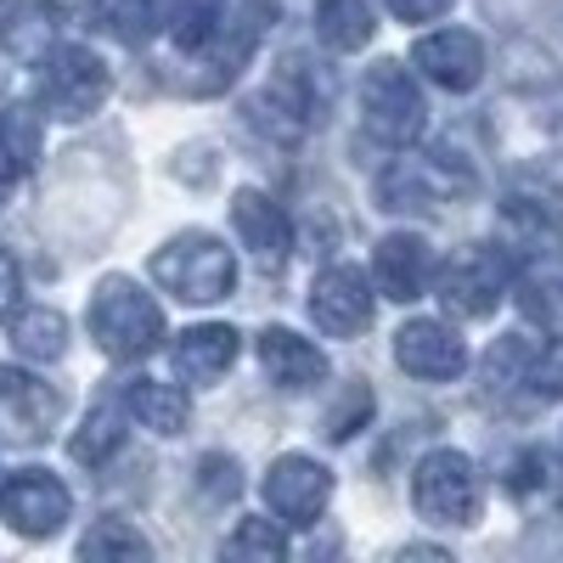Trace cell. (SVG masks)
<instances>
[{
    "instance_id": "cell-20",
    "label": "cell",
    "mask_w": 563,
    "mask_h": 563,
    "mask_svg": "<svg viewBox=\"0 0 563 563\" xmlns=\"http://www.w3.org/2000/svg\"><path fill=\"white\" fill-rule=\"evenodd\" d=\"M501 225H507V238L519 243L525 254H558L563 249V214L547 198H507L501 203Z\"/></svg>"
},
{
    "instance_id": "cell-31",
    "label": "cell",
    "mask_w": 563,
    "mask_h": 563,
    "mask_svg": "<svg viewBox=\"0 0 563 563\" xmlns=\"http://www.w3.org/2000/svg\"><path fill=\"white\" fill-rule=\"evenodd\" d=\"M366 411H372V395H366V389H355V395H350V406H344L339 417H327V422H321V434H333V440H350V434H355V422H361Z\"/></svg>"
},
{
    "instance_id": "cell-19",
    "label": "cell",
    "mask_w": 563,
    "mask_h": 563,
    "mask_svg": "<svg viewBox=\"0 0 563 563\" xmlns=\"http://www.w3.org/2000/svg\"><path fill=\"white\" fill-rule=\"evenodd\" d=\"M7 339H12V350L23 355V361H63V350H68V321H63V310H52V305H23V310H12L7 316Z\"/></svg>"
},
{
    "instance_id": "cell-5",
    "label": "cell",
    "mask_w": 563,
    "mask_h": 563,
    "mask_svg": "<svg viewBox=\"0 0 563 563\" xmlns=\"http://www.w3.org/2000/svg\"><path fill=\"white\" fill-rule=\"evenodd\" d=\"M361 113H366V130L378 141H389V147H411V141L422 135V124H429V102H422L411 68L395 63V57L366 68V79H361Z\"/></svg>"
},
{
    "instance_id": "cell-13",
    "label": "cell",
    "mask_w": 563,
    "mask_h": 563,
    "mask_svg": "<svg viewBox=\"0 0 563 563\" xmlns=\"http://www.w3.org/2000/svg\"><path fill=\"white\" fill-rule=\"evenodd\" d=\"M231 225H238V243L254 254L260 271H282L294 254V225L282 214L276 198H265L260 186H243L238 198H231Z\"/></svg>"
},
{
    "instance_id": "cell-23",
    "label": "cell",
    "mask_w": 563,
    "mask_h": 563,
    "mask_svg": "<svg viewBox=\"0 0 563 563\" xmlns=\"http://www.w3.org/2000/svg\"><path fill=\"white\" fill-rule=\"evenodd\" d=\"M52 40H57V12L45 7V0H29V7H18L0 23V45H7V57H18V63H40L52 52Z\"/></svg>"
},
{
    "instance_id": "cell-7",
    "label": "cell",
    "mask_w": 563,
    "mask_h": 563,
    "mask_svg": "<svg viewBox=\"0 0 563 563\" xmlns=\"http://www.w3.org/2000/svg\"><path fill=\"white\" fill-rule=\"evenodd\" d=\"M507 282H512L507 260H501L490 243H474V249H456V254L445 260V271L434 276V288H440V305H445L451 316L479 321V316H490V310L507 299Z\"/></svg>"
},
{
    "instance_id": "cell-25",
    "label": "cell",
    "mask_w": 563,
    "mask_h": 563,
    "mask_svg": "<svg viewBox=\"0 0 563 563\" xmlns=\"http://www.w3.org/2000/svg\"><path fill=\"white\" fill-rule=\"evenodd\" d=\"M79 558H90V563H141V558H153V541L124 519H97L79 541Z\"/></svg>"
},
{
    "instance_id": "cell-2",
    "label": "cell",
    "mask_w": 563,
    "mask_h": 563,
    "mask_svg": "<svg viewBox=\"0 0 563 563\" xmlns=\"http://www.w3.org/2000/svg\"><path fill=\"white\" fill-rule=\"evenodd\" d=\"M147 271L164 294H175L186 305H220L238 288V260H231V249L220 238H209V231H180V238H169L153 254Z\"/></svg>"
},
{
    "instance_id": "cell-24",
    "label": "cell",
    "mask_w": 563,
    "mask_h": 563,
    "mask_svg": "<svg viewBox=\"0 0 563 563\" xmlns=\"http://www.w3.org/2000/svg\"><path fill=\"white\" fill-rule=\"evenodd\" d=\"M316 34H321L327 52H361V45L372 40V7L366 0H321Z\"/></svg>"
},
{
    "instance_id": "cell-3",
    "label": "cell",
    "mask_w": 563,
    "mask_h": 563,
    "mask_svg": "<svg viewBox=\"0 0 563 563\" xmlns=\"http://www.w3.org/2000/svg\"><path fill=\"white\" fill-rule=\"evenodd\" d=\"M411 507H417V519H429V525L467 530L479 519V507H485L479 467L467 462L462 451H451V445L429 451L411 467Z\"/></svg>"
},
{
    "instance_id": "cell-8",
    "label": "cell",
    "mask_w": 563,
    "mask_h": 563,
    "mask_svg": "<svg viewBox=\"0 0 563 563\" xmlns=\"http://www.w3.org/2000/svg\"><path fill=\"white\" fill-rule=\"evenodd\" d=\"M456 192H474V169L456 164L451 153L406 158V164H395V169L378 175V198L395 214H406V209H445Z\"/></svg>"
},
{
    "instance_id": "cell-6",
    "label": "cell",
    "mask_w": 563,
    "mask_h": 563,
    "mask_svg": "<svg viewBox=\"0 0 563 563\" xmlns=\"http://www.w3.org/2000/svg\"><path fill=\"white\" fill-rule=\"evenodd\" d=\"M63 422V389L23 366H0V445H45Z\"/></svg>"
},
{
    "instance_id": "cell-30",
    "label": "cell",
    "mask_w": 563,
    "mask_h": 563,
    "mask_svg": "<svg viewBox=\"0 0 563 563\" xmlns=\"http://www.w3.org/2000/svg\"><path fill=\"white\" fill-rule=\"evenodd\" d=\"M198 485H203L209 501H231V496L243 490V467L214 451V456H203V467H198Z\"/></svg>"
},
{
    "instance_id": "cell-22",
    "label": "cell",
    "mask_w": 563,
    "mask_h": 563,
    "mask_svg": "<svg viewBox=\"0 0 563 563\" xmlns=\"http://www.w3.org/2000/svg\"><path fill=\"white\" fill-rule=\"evenodd\" d=\"M124 417H130L124 395H119V400H97V406H90V411H85V422H79V434L68 440L74 462H85V467H102V462L124 445Z\"/></svg>"
},
{
    "instance_id": "cell-35",
    "label": "cell",
    "mask_w": 563,
    "mask_h": 563,
    "mask_svg": "<svg viewBox=\"0 0 563 563\" xmlns=\"http://www.w3.org/2000/svg\"><path fill=\"white\" fill-rule=\"evenodd\" d=\"M558 519H563V501H558Z\"/></svg>"
},
{
    "instance_id": "cell-33",
    "label": "cell",
    "mask_w": 563,
    "mask_h": 563,
    "mask_svg": "<svg viewBox=\"0 0 563 563\" xmlns=\"http://www.w3.org/2000/svg\"><path fill=\"white\" fill-rule=\"evenodd\" d=\"M18 294H23V271H18L12 249H0V316L18 310Z\"/></svg>"
},
{
    "instance_id": "cell-34",
    "label": "cell",
    "mask_w": 563,
    "mask_h": 563,
    "mask_svg": "<svg viewBox=\"0 0 563 563\" xmlns=\"http://www.w3.org/2000/svg\"><path fill=\"white\" fill-rule=\"evenodd\" d=\"M18 175H23V158L12 153V141H7V135H0V192H7V186H12Z\"/></svg>"
},
{
    "instance_id": "cell-9",
    "label": "cell",
    "mask_w": 563,
    "mask_h": 563,
    "mask_svg": "<svg viewBox=\"0 0 563 563\" xmlns=\"http://www.w3.org/2000/svg\"><path fill=\"white\" fill-rule=\"evenodd\" d=\"M68 512H74L68 485L57 474H45V467H23V474H12L7 485H0V519L29 541L57 536L68 525Z\"/></svg>"
},
{
    "instance_id": "cell-11",
    "label": "cell",
    "mask_w": 563,
    "mask_h": 563,
    "mask_svg": "<svg viewBox=\"0 0 563 563\" xmlns=\"http://www.w3.org/2000/svg\"><path fill=\"white\" fill-rule=\"evenodd\" d=\"M395 361H400V372H411V378H422V384H451V378L467 372V344H462V333L451 321L417 316L395 333Z\"/></svg>"
},
{
    "instance_id": "cell-21",
    "label": "cell",
    "mask_w": 563,
    "mask_h": 563,
    "mask_svg": "<svg viewBox=\"0 0 563 563\" xmlns=\"http://www.w3.org/2000/svg\"><path fill=\"white\" fill-rule=\"evenodd\" d=\"M124 406H130V417L141 422V429H153V434H180L186 417H192L186 395L175 384H158V378H130L124 384Z\"/></svg>"
},
{
    "instance_id": "cell-29",
    "label": "cell",
    "mask_w": 563,
    "mask_h": 563,
    "mask_svg": "<svg viewBox=\"0 0 563 563\" xmlns=\"http://www.w3.org/2000/svg\"><path fill=\"white\" fill-rule=\"evenodd\" d=\"M530 395L536 400H563V333L536 350V366H530Z\"/></svg>"
},
{
    "instance_id": "cell-10",
    "label": "cell",
    "mask_w": 563,
    "mask_h": 563,
    "mask_svg": "<svg viewBox=\"0 0 563 563\" xmlns=\"http://www.w3.org/2000/svg\"><path fill=\"white\" fill-rule=\"evenodd\" d=\"M327 496H333V474H327L316 456L288 451V456H276V462H271V474H265V507L276 512L282 525L310 530V525L321 519Z\"/></svg>"
},
{
    "instance_id": "cell-26",
    "label": "cell",
    "mask_w": 563,
    "mask_h": 563,
    "mask_svg": "<svg viewBox=\"0 0 563 563\" xmlns=\"http://www.w3.org/2000/svg\"><path fill=\"white\" fill-rule=\"evenodd\" d=\"M220 29H225V0H175V12H169V40H175V52L198 57Z\"/></svg>"
},
{
    "instance_id": "cell-15",
    "label": "cell",
    "mask_w": 563,
    "mask_h": 563,
    "mask_svg": "<svg viewBox=\"0 0 563 563\" xmlns=\"http://www.w3.org/2000/svg\"><path fill=\"white\" fill-rule=\"evenodd\" d=\"M372 282H378L384 299L411 305L434 282V249L422 243L417 231H389V238L372 249Z\"/></svg>"
},
{
    "instance_id": "cell-28",
    "label": "cell",
    "mask_w": 563,
    "mask_h": 563,
    "mask_svg": "<svg viewBox=\"0 0 563 563\" xmlns=\"http://www.w3.org/2000/svg\"><path fill=\"white\" fill-rule=\"evenodd\" d=\"M220 558H288V536H282V525H271V519H243L225 536Z\"/></svg>"
},
{
    "instance_id": "cell-12",
    "label": "cell",
    "mask_w": 563,
    "mask_h": 563,
    "mask_svg": "<svg viewBox=\"0 0 563 563\" xmlns=\"http://www.w3.org/2000/svg\"><path fill=\"white\" fill-rule=\"evenodd\" d=\"M310 321L327 339H361L372 327V282L355 265H327L310 288Z\"/></svg>"
},
{
    "instance_id": "cell-32",
    "label": "cell",
    "mask_w": 563,
    "mask_h": 563,
    "mask_svg": "<svg viewBox=\"0 0 563 563\" xmlns=\"http://www.w3.org/2000/svg\"><path fill=\"white\" fill-rule=\"evenodd\" d=\"M456 7V0H389V12L400 18V23H434V18H445Z\"/></svg>"
},
{
    "instance_id": "cell-18",
    "label": "cell",
    "mask_w": 563,
    "mask_h": 563,
    "mask_svg": "<svg viewBox=\"0 0 563 563\" xmlns=\"http://www.w3.org/2000/svg\"><path fill=\"white\" fill-rule=\"evenodd\" d=\"M164 23V0H90V29L108 34L113 45H130V52H141Z\"/></svg>"
},
{
    "instance_id": "cell-16",
    "label": "cell",
    "mask_w": 563,
    "mask_h": 563,
    "mask_svg": "<svg viewBox=\"0 0 563 563\" xmlns=\"http://www.w3.org/2000/svg\"><path fill=\"white\" fill-rule=\"evenodd\" d=\"M231 361H238V333L231 327H220V321H203V327H186V333L175 339V350H169V366H175V378L180 384H220L225 372H231Z\"/></svg>"
},
{
    "instance_id": "cell-17",
    "label": "cell",
    "mask_w": 563,
    "mask_h": 563,
    "mask_svg": "<svg viewBox=\"0 0 563 563\" xmlns=\"http://www.w3.org/2000/svg\"><path fill=\"white\" fill-rule=\"evenodd\" d=\"M260 366L276 389H316L327 378V355L310 339H299L294 327H265L260 333Z\"/></svg>"
},
{
    "instance_id": "cell-14",
    "label": "cell",
    "mask_w": 563,
    "mask_h": 563,
    "mask_svg": "<svg viewBox=\"0 0 563 563\" xmlns=\"http://www.w3.org/2000/svg\"><path fill=\"white\" fill-rule=\"evenodd\" d=\"M411 63L422 79H434L440 90H474L485 79V45L479 34H467V29H440V34H422L411 45Z\"/></svg>"
},
{
    "instance_id": "cell-27",
    "label": "cell",
    "mask_w": 563,
    "mask_h": 563,
    "mask_svg": "<svg viewBox=\"0 0 563 563\" xmlns=\"http://www.w3.org/2000/svg\"><path fill=\"white\" fill-rule=\"evenodd\" d=\"M530 366H536V344H530L525 333L501 339V344L485 355V395L496 400V395H507V389L530 384Z\"/></svg>"
},
{
    "instance_id": "cell-1",
    "label": "cell",
    "mask_w": 563,
    "mask_h": 563,
    "mask_svg": "<svg viewBox=\"0 0 563 563\" xmlns=\"http://www.w3.org/2000/svg\"><path fill=\"white\" fill-rule=\"evenodd\" d=\"M85 321H90L97 350L113 355V361H141V355H153L164 344V310L130 276H102L97 288H90Z\"/></svg>"
},
{
    "instance_id": "cell-4",
    "label": "cell",
    "mask_w": 563,
    "mask_h": 563,
    "mask_svg": "<svg viewBox=\"0 0 563 563\" xmlns=\"http://www.w3.org/2000/svg\"><path fill=\"white\" fill-rule=\"evenodd\" d=\"M108 90H113V74L90 45H57V52L40 57V108L63 124L90 119L108 102Z\"/></svg>"
}]
</instances>
